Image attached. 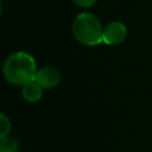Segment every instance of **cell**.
Listing matches in <instances>:
<instances>
[{"label": "cell", "mask_w": 152, "mask_h": 152, "mask_svg": "<svg viewBox=\"0 0 152 152\" xmlns=\"http://www.w3.org/2000/svg\"><path fill=\"white\" fill-rule=\"evenodd\" d=\"M19 144L14 138L5 137L1 138L0 142V152H18Z\"/></svg>", "instance_id": "cell-6"}, {"label": "cell", "mask_w": 152, "mask_h": 152, "mask_svg": "<svg viewBox=\"0 0 152 152\" xmlns=\"http://www.w3.org/2000/svg\"><path fill=\"white\" fill-rule=\"evenodd\" d=\"M72 32L75 38L84 45L94 46L102 43V25L100 20L90 13H81L75 18Z\"/></svg>", "instance_id": "cell-2"}, {"label": "cell", "mask_w": 152, "mask_h": 152, "mask_svg": "<svg viewBox=\"0 0 152 152\" xmlns=\"http://www.w3.org/2000/svg\"><path fill=\"white\" fill-rule=\"evenodd\" d=\"M36 81L42 88H53L59 82V72L52 66H44L37 71Z\"/></svg>", "instance_id": "cell-4"}, {"label": "cell", "mask_w": 152, "mask_h": 152, "mask_svg": "<svg viewBox=\"0 0 152 152\" xmlns=\"http://www.w3.org/2000/svg\"><path fill=\"white\" fill-rule=\"evenodd\" d=\"M127 34L126 26L120 21H113L103 28L102 42L107 45H116L125 40Z\"/></svg>", "instance_id": "cell-3"}, {"label": "cell", "mask_w": 152, "mask_h": 152, "mask_svg": "<svg viewBox=\"0 0 152 152\" xmlns=\"http://www.w3.org/2000/svg\"><path fill=\"white\" fill-rule=\"evenodd\" d=\"M37 66L33 57L27 52L19 51L7 57L4 64L6 80L15 86H24L36 80Z\"/></svg>", "instance_id": "cell-1"}, {"label": "cell", "mask_w": 152, "mask_h": 152, "mask_svg": "<svg viewBox=\"0 0 152 152\" xmlns=\"http://www.w3.org/2000/svg\"><path fill=\"white\" fill-rule=\"evenodd\" d=\"M42 86L34 80L23 86V96L27 102H37L42 99Z\"/></svg>", "instance_id": "cell-5"}, {"label": "cell", "mask_w": 152, "mask_h": 152, "mask_svg": "<svg viewBox=\"0 0 152 152\" xmlns=\"http://www.w3.org/2000/svg\"><path fill=\"white\" fill-rule=\"evenodd\" d=\"M11 129V122L5 114H0V138L7 137Z\"/></svg>", "instance_id": "cell-7"}, {"label": "cell", "mask_w": 152, "mask_h": 152, "mask_svg": "<svg viewBox=\"0 0 152 152\" xmlns=\"http://www.w3.org/2000/svg\"><path fill=\"white\" fill-rule=\"evenodd\" d=\"M74 2L81 7H90L96 2V0H74Z\"/></svg>", "instance_id": "cell-8"}]
</instances>
